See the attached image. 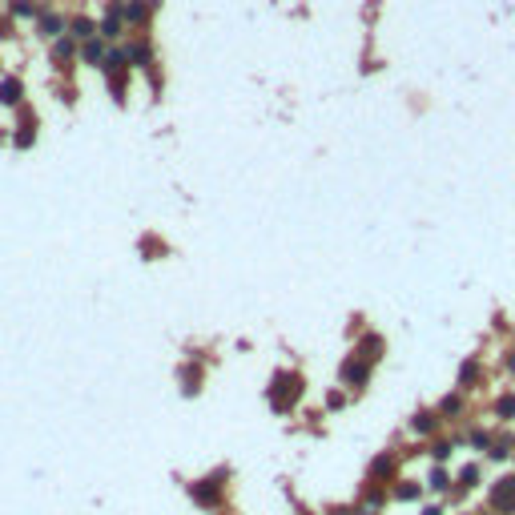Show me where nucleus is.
I'll list each match as a JSON object with an SVG mask.
<instances>
[{"instance_id": "bb28decb", "label": "nucleus", "mask_w": 515, "mask_h": 515, "mask_svg": "<svg viewBox=\"0 0 515 515\" xmlns=\"http://www.w3.org/2000/svg\"><path fill=\"white\" fill-rule=\"evenodd\" d=\"M503 367H507V371L515 375V351H507V358H503Z\"/></svg>"}, {"instance_id": "7ed1b4c3", "label": "nucleus", "mask_w": 515, "mask_h": 515, "mask_svg": "<svg viewBox=\"0 0 515 515\" xmlns=\"http://www.w3.org/2000/svg\"><path fill=\"white\" fill-rule=\"evenodd\" d=\"M492 512L495 515H515V475H503L492 487Z\"/></svg>"}, {"instance_id": "4468645a", "label": "nucleus", "mask_w": 515, "mask_h": 515, "mask_svg": "<svg viewBox=\"0 0 515 515\" xmlns=\"http://www.w3.org/2000/svg\"><path fill=\"white\" fill-rule=\"evenodd\" d=\"M69 37L77 41V45L93 41V37H97V21H93V17H72V21H69Z\"/></svg>"}, {"instance_id": "5701e85b", "label": "nucleus", "mask_w": 515, "mask_h": 515, "mask_svg": "<svg viewBox=\"0 0 515 515\" xmlns=\"http://www.w3.org/2000/svg\"><path fill=\"white\" fill-rule=\"evenodd\" d=\"M422 495V483H398L395 487V499H402V503H415Z\"/></svg>"}, {"instance_id": "cd10ccee", "label": "nucleus", "mask_w": 515, "mask_h": 515, "mask_svg": "<svg viewBox=\"0 0 515 515\" xmlns=\"http://www.w3.org/2000/svg\"><path fill=\"white\" fill-rule=\"evenodd\" d=\"M419 515H443V507H439V503H435V507H422Z\"/></svg>"}, {"instance_id": "0eeeda50", "label": "nucleus", "mask_w": 515, "mask_h": 515, "mask_svg": "<svg viewBox=\"0 0 515 515\" xmlns=\"http://www.w3.org/2000/svg\"><path fill=\"white\" fill-rule=\"evenodd\" d=\"M0 105H4V109H21L24 105V81L21 77H4V81H0Z\"/></svg>"}, {"instance_id": "a211bd4d", "label": "nucleus", "mask_w": 515, "mask_h": 515, "mask_svg": "<svg viewBox=\"0 0 515 515\" xmlns=\"http://www.w3.org/2000/svg\"><path fill=\"white\" fill-rule=\"evenodd\" d=\"M479 382V358H467L463 367H459V387L467 391V387H475Z\"/></svg>"}, {"instance_id": "2eb2a0df", "label": "nucleus", "mask_w": 515, "mask_h": 515, "mask_svg": "<svg viewBox=\"0 0 515 515\" xmlns=\"http://www.w3.org/2000/svg\"><path fill=\"white\" fill-rule=\"evenodd\" d=\"M439 411H415V419H411V431L415 435H435L439 431Z\"/></svg>"}, {"instance_id": "f257e3e1", "label": "nucleus", "mask_w": 515, "mask_h": 515, "mask_svg": "<svg viewBox=\"0 0 515 515\" xmlns=\"http://www.w3.org/2000/svg\"><path fill=\"white\" fill-rule=\"evenodd\" d=\"M306 395V378L298 371H274L270 375V387H266V398L278 415H290L298 407V398Z\"/></svg>"}, {"instance_id": "b1692460", "label": "nucleus", "mask_w": 515, "mask_h": 515, "mask_svg": "<svg viewBox=\"0 0 515 515\" xmlns=\"http://www.w3.org/2000/svg\"><path fill=\"white\" fill-rule=\"evenodd\" d=\"M451 451H455V443H447V439H439V443L431 447V459H435V463H447V459H451Z\"/></svg>"}, {"instance_id": "39448f33", "label": "nucleus", "mask_w": 515, "mask_h": 515, "mask_svg": "<svg viewBox=\"0 0 515 515\" xmlns=\"http://www.w3.org/2000/svg\"><path fill=\"white\" fill-rule=\"evenodd\" d=\"M354 354H358L362 362H371V367H375L378 358L387 354V338H382V334H362V338H358V347H354Z\"/></svg>"}, {"instance_id": "393cba45", "label": "nucleus", "mask_w": 515, "mask_h": 515, "mask_svg": "<svg viewBox=\"0 0 515 515\" xmlns=\"http://www.w3.org/2000/svg\"><path fill=\"white\" fill-rule=\"evenodd\" d=\"M327 407H330V411H342V407H347V395H342V391H330Z\"/></svg>"}, {"instance_id": "1a4fd4ad", "label": "nucleus", "mask_w": 515, "mask_h": 515, "mask_svg": "<svg viewBox=\"0 0 515 515\" xmlns=\"http://www.w3.org/2000/svg\"><path fill=\"white\" fill-rule=\"evenodd\" d=\"M125 57H129L133 69H153V45H149V41H133V45H125Z\"/></svg>"}, {"instance_id": "4be33fe9", "label": "nucleus", "mask_w": 515, "mask_h": 515, "mask_svg": "<svg viewBox=\"0 0 515 515\" xmlns=\"http://www.w3.org/2000/svg\"><path fill=\"white\" fill-rule=\"evenodd\" d=\"M471 487H479V467L475 463H467L459 471V492H471Z\"/></svg>"}, {"instance_id": "9b49d317", "label": "nucleus", "mask_w": 515, "mask_h": 515, "mask_svg": "<svg viewBox=\"0 0 515 515\" xmlns=\"http://www.w3.org/2000/svg\"><path fill=\"white\" fill-rule=\"evenodd\" d=\"M157 0H125V24H145L153 17Z\"/></svg>"}, {"instance_id": "6ab92c4d", "label": "nucleus", "mask_w": 515, "mask_h": 515, "mask_svg": "<svg viewBox=\"0 0 515 515\" xmlns=\"http://www.w3.org/2000/svg\"><path fill=\"white\" fill-rule=\"evenodd\" d=\"M427 487H431V492H435V495L451 492V475H447L443 467H435V471H431V475H427Z\"/></svg>"}, {"instance_id": "dca6fc26", "label": "nucleus", "mask_w": 515, "mask_h": 515, "mask_svg": "<svg viewBox=\"0 0 515 515\" xmlns=\"http://www.w3.org/2000/svg\"><path fill=\"white\" fill-rule=\"evenodd\" d=\"M41 12H45V8H41L37 0H12V4H8V17H12V21H37Z\"/></svg>"}, {"instance_id": "412c9836", "label": "nucleus", "mask_w": 515, "mask_h": 515, "mask_svg": "<svg viewBox=\"0 0 515 515\" xmlns=\"http://www.w3.org/2000/svg\"><path fill=\"white\" fill-rule=\"evenodd\" d=\"M495 415H499L503 422H512L515 419V395H499V398H495Z\"/></svg>"}, {"instance_id": "6e6552de", "label": "nucleus", "mask_w": 515, "mask_h": 515, "mask_svg": "<svg viewBox=\"0 0 515 515\" xmlns=\"http://www.w3.org/2000/svg\"><path fill=\"white\" fill-rule=\"evenodd\" d=\"M12 145H17V149H32V145H37V117H32L28 109L21 113V125L12 129Z\"/></svg>"}, {"instance_id": "f03ea898", "label": "nucleus", "mask_w": 515, "mask_h": 515, "mask_svg": "<svg viewBox=\"0 0 515 515\" xmlns=\"http://www.w3.org/2000/svg\"><path fill=\"white\" fill-rule=\"evenodd\" d=\"M222 495H226V471H217V475H206V479L189 483V499H193L197 507H222Z\"/></svg>"}, {"instance_id": "f3484780", "label": "nucleus", "mask_w": 515, "mask_h": 515, "mask_svg": "<svg viewBox=\"0 0 515 515\" xmlns=\"http://www.w3.org/2000/svg\"><path fill=\"white\" fill-rule=\"evenodd\" d=\"M463 415V395H447L439 402V419H459Z\"/></svg>"}, {"instance_id": "c85d7f7f", "label": "nucleus", "mask_w": 515, "mask_h": 515, "mask_svg": "<svg viewBox=\"0 0 515 515\" xmlns=\"http://www.w3.org/2000/svg\"><path fill=\"white\" fill-rule=\"evenodd\" d=\"M334 515H358V512H351V507H342V512H334Z\"/></svg>"}, {"instance_id": "9d476101", "label": "nucleus", "mask_w": 515, "mask_h": 515, "mask_svg": "<svg viewBox=\"0 0 515 515\" xmlns=\"http://www.w3.org/2000/svg\"><path fill=\"white\" fill-rule=\"evenodd\" d=\"M177 382H182V395H197L202 391V367L197 362H186V367H177Z\"/></svg>"}, {"instance_id": "20e7f679", "label": "nucleus", "mask_w": 515, "mask_h": 515, "mask_svg": "<svg viewBox=\"0 0 515 515\" xmlns=\"http://www.w3.org/2000/svg\"><path fill=\"white\" fill-rule=\"evenodd\" d=\"M371 371H375L371 362H362L358 354H351V358L338 367V378H342L347 387H367V382H371Z\"/></svg>"}, {"instance_id": "aec40b11", "label": "nucleus", "mask_w": 515, "mask_h": 515, "mask_svg": "<svg viewBox=\"0 0 515 515\" xmlns=\"http://www.w3.org/2000/svg\"><path fill=\"white\" fill-rule=\"evenodd\" d=\"M395 475V459L391 455H378L375 463H371V479H391Z\"/></svg>"}, {"instance_id": "423d86ee", "label": "nucleus", "mask_w": 515, "mask_h": 515, "mask_svg": "<svg viewBox=\"0 0 515 515\" xmlns=\"http://www.w3.org/2000/svg\"><path fill=\"white\" fill-rule=\"evenodd\" d=\"M37 32H41L45 41H61V37L69 32V21L57 17V12H41V17H37Z\"/></svg>"}, {"instance_id": "ddd939ff", "label": "nucleus", "mask_w": 515, "mask_h": 515, "mask_svg": "<svg viewBox=\"0 0 515 515\" xmlns=\"http://www.w3.org/2000/svg\"><path fill=\"white\" fill-rule=\"evenodd\" d=\"M105 57H109V45H105L101 37H93V41H85V45H81V61H85V65H97V69H101V65H105Z\"/></svg>"}, {"instance_id": "a878e982", "label": "nucleus", "mask_w": 515, "mask_h": 515, "mask_svg": "<svg viewBox=\"0 0 515 515\" xmlns=\"http://www.w3.org/2000/svg\"><path fill=\"white\" fill-rule=\"evenodd\" d=\"M471 447H487L492 451V435L487 431H471Z\"/></svg>"}, {"instance_id": "f8f14e48", "label": "nucleus", "mask_w": 515, "mask_h": 515, "mask_svg": "<svg viewBox=\"0 0 515 515\" xmlns=\"http://www.w3.org/2000/svg\"><path fill=\"white\" fill-rule=\"evenodd\" d=\"M72 57H81V45L72 41L69 32H65L61 41H52V61H57L61 69H69V61H72Z\"/></svg>"}]
</instances>
